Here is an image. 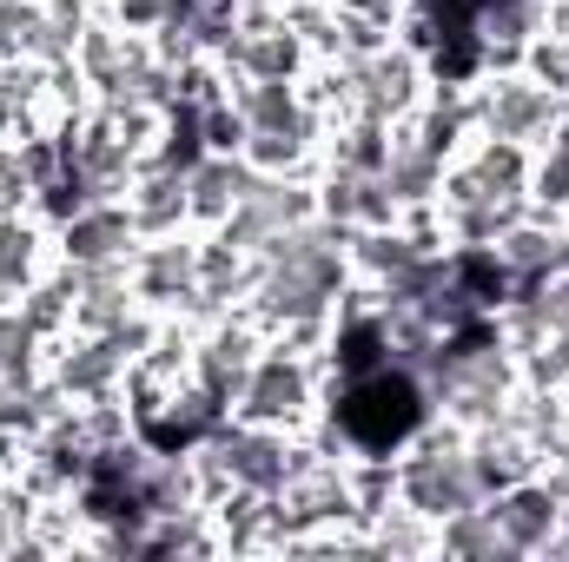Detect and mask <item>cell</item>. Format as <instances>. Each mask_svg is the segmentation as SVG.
<instances>
[{
	"mask_svg": "<svg viewBox=\"0 0 569 562\" xmlns=\"http://www.w3.org/2000/svg\"><path fill=\"white\" fill-rule=\"evenodd\" d=\"M470 127L497 145H543L563 127V93H550L543 80L503 73V80H490V87L470 100Z\"/></svg>",
	"mask_w": 569,
	"mask_h": 562,
	"instance_id": "6da1fadb",
	"label": "cell"
},
{
	"mask_svg": "<svg viewBox=\"0 0 569 562\" xmlns=\"http://www.w3.org/2000/svg\"><path fill=\"white\" fill-rule=\"evenodd\" d=\"M246 423H298L311 411V371H305V358L298 351H272V358H259L252 364V378H246Z\"/></svg>",
	"mask_w": 569,
	"mask_h": 562,
	"instance_id": "7a4b0ae2",
	"label": "cell"
},
{
	"mask_svg": "<svg viewBox=\"0 0 569 562\" xmlns=\"http://www.w3.org/2000/svg\"><path fill=\"white\" fill-rule=\"evenodd\" d=\"M33 259H40L33 225H20V212H7V219H0V298L27 291V279H33Z\"/></svg>",
	"mask_w": 569,
	"mask_h": 562,
	"instance_id": "3957f363",
	"label": "cell"
}]
</instances>
